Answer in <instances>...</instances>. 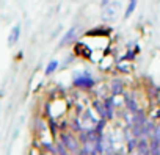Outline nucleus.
Returning a JSON list of instances; mask_svg holds the SVG:
<instances>
[{"instance_id": "obj_7", "label": "nucleus", "mask_w": 160, "mask_h": 155, "mask_svg": "<svg viewBox=\"0 0 160 155\" xmlns=\"http://www.w3.org/2000/svg\"><path fill=\"white\" fill-rule=\"evenodd\" d=\"M110 88H112V96L113 97L124 94V83H122V80H113Z\"/></svg>"}, {"instance_id": "obj_15", "label": "nucleus", "mask_w": 160, "mask_h": 155, "mask_svg": "<svg viewBox=\"0 0 160 155\" xmlns=\"http://www.w3.org/2000/svg\"><path fill=\"white\" fill-rule=\"evenodd\" d=\"M152 138H157V139L160 141V125H155L154 133H152Z\"/></svg>"}, {"instance_id": "obj_14", "label": "nucleus", "mask_w": 160, "mask_h": 155, "mask_svg": "<svg viewBox=\"0 0 160 155\" xmlns=\"http://www.w3.org/2000/svg\"><path fill=\"white\" fill-rule=\"evenodd\" d=\"M55 150H57V155H68V152H69V150L64 147L63 143H58L57 147H55Z\"/></svg>"}, {"instance_id": "obj_8", "label": "nucleus", "mask_w": 160, "mask_h": 155, "mask_svg": "<svg viewBox=\"0 0 160 155\" xmlns=\"http://www.w3.org/2000/svg\"><path fill=\"white\" fill-rule=\"evenodd\" d=\"M146 122H148V119H146V113L143 110H138L137 113L132 114V124H135V125H144Z\"/></svg>"}, {"instance_id": "obj_4", "label": "nucleus", "mask_w": 160, "mask_h": 155, "mask_svg": "<svg viewBox=\"0 0 160 155\" xmlns=\"http://www.w3.org/2000/svg\"><path fill=\"white\" fill-rule=\"evenodd\" d=\"M19 38H21V25L16 24V25L11 28V31H10V36H8V46L13 47V46L19 41Z\"/></svg>"}, {"instance_id": "obj_10", "label": "nucleus", "mask_w": 160, "mask_h": 155, "mask_svg": "<svg viewBox=\"0 0 160 155\" xmlns=\"http://www.w3.org/2000/svg\"><path fill=\"white\" fill-rule=\"evenodd\" d=\"M137 3H138V0H129L127 8H126V11H124V17H126V19H129V17L133 14V11H135V8H137Z\"/></svg>"}, {"instance_id": "obj_9", "label": "nucleus", "mask_w": 160, "mask_h": 155, "mask_svg": "<svg viewBox=\"0 0 160 155\" xmlns=\"http://www.w3.org/2000/svg\"><path fill=\"white\" fill-rule=\"evenodd\" d=\"M74 36H75V27H71V28L66 31V35L61 38V41H60L58 47H64V46H68V44L74 39Z\"/></svg>"}, {"instance_id": "obj_12", "label": "nucleus", "mask_w": 160, "mask_h": 155, "mask_svg": "<svg viewBox=\"0 0 160 155\" xmlns=\"http://www.w3.org/2000/svg\"><path fill=\"white\" fill-rule=\"evenodd\" d=\"M58 64H60V63H58L57 60H52V61H50V63L46 66V69H44V74H46V75H50V74H53V72L57 70Z\"/></svg>"}, {"instance_id": "obj_2", "label": "nucleus", "mask_w": 160, "mask_h": 155, "mask_svg": "<svg viewBox=\"0 0 160 155\" xmlns=\"http://www.w3.org/2000/svg\"><path fill=\"white\" fill-rule=\"evenodd\" d=\"M60 139L61 143L64 144V147L69 150V152H78L80 150V144H78V139L75 136H72V133H60Z\"/></svg>"}, {"instance_id": "obj_1", "label": "nucleus", "mask_w": 160, "mask_h": 155, "mask_svg": "<svg viewBox=\"0 0 160 155\" xmlns=\"http://www.w3.org/2000/svg\"><path fill=\"white\" fill-rule=\"evenodd\" d=\"M119 11H121V3L116 2V0H112L107 7H104L102 17H104V21H107V22H115V21L118 19Z\"/></svg>"}, {"instance_id": "obj_11", "label": "nucleus", "mask_w": 160, "mask_h": 155, "mask_svg": "<svg viewBox=\"0 0 160 155\" xmlns=\"http://www.w3.org/2000/svg\"><path fill=\"white\" fill-rule=\"evenodd\" d=\"M93 107H94V110L98 111V114L101 116V118H105V105H104V102H101L99 99H96L94 102H93ZM107 119V118H105Z\"/></svg>"}, {"instance_id": "obj_6", "label": "nucleus", "mask_w": 160, "mask_h": 155, "mask_svg": "<svg viewBox=\"0 0 160 155\" xmlns=\"http://www.w3.org/2000/svg\"><path fill=\"white\" fill-rule=\"evenodd\" d=\"M104 105H105V118L107 119H113V110H115V97L110 96L104 100Z\"/></svg>"}, {"instance_id": "obj_5", "label": "nucleus", "mask_w": 160, "mask_h": 155, "mask_svg": "<svg viewBox=\"0 0 160 155\" xmlns=\"http://www.w3.org/2000/svg\"><path fill=\"white\" fill-rule=\"evenodd\" d=\"M124 104H126V108L133 114V113H137L140 108H138V104H137V100L130 96V94H124Z\"/></svg>"}, {"instance_id": "obj_17", "label": "nucleus", "mask_w": 160, "mask_h": 155, "mask_svg": "<svg viewBox=\"0 0 160 155\" xmlns=\"http://www.w3.org/2000/svg\"><path fill=\"white\" fill-rule=\"evenodd\" d=\"M110 2H112V0H101V5H102V8H104V7H107Z\"/></svg>"}, {"instance_id": "obj_3", "label": "nucleus", "mask_w": 160, "mask_h": 155, "mask_svg": "<svg viewBox=\"0 0 160 155\" xmlns=\"http://www.w3.org/2000/svg\"><path fill=\"white\" fill-rule=\"evenodd\" d=\"M72 85L77 86V88H82V90H91L94 86V80L91 79V75L87 72V74L80 75V77H75V79L72 80Z\"/></svg>"}, {"instance_id": "obj_16", "label": "nucleus", "mask_w": 160, "mask_h": 155, "mask_svg": "<svg viewBox=\"0 0 160 155\" xmlns=\"http://www.w3.org/2000/svg\"><path fill=\"white\" fill-rule=\"evenodd\" d=\"M77 153H78V155H91V153H90L88 150H85V149H82V150H78Z\"/></svg>"}, {"instance_id": "obj_13", "label": "nucleus", "mask_w": 160, "mask_h": 155, "mask_svg": "<svg viewBox=\"0 0 160 155\" xmlns=\"http://www.w3.org/2000/svg\"><path fill=\"white\" fill-rule=\"evenodd\" d=\"M137 146H138V138H130V139H127V149H129V152H133V149H137Z\"/></svg>"}]
</instances>
